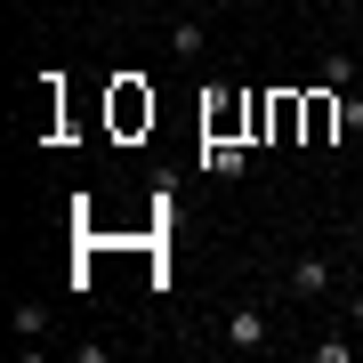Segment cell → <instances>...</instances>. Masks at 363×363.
<instances>
[{"label": "cell", "instance_id": "1", "mask_svg": "<svg viewBox=\"0 0 363 363\" xmlns=\"http://www.w3.org/2000/svg\"><path fill=\"white\" fill-rule=\"evenodd\" d=\"M331 283H339V267L323 259V250H298V259L283 267V291H291V298H323Z\"/></svg>", "mask_w": 363, "mask_h": 363}, {"label": "cell", "instance_id": "2", "mask_svg": "<svg viewBox=\"0 0 363 363\" xmlns=\"http://www.w3.org/2000/svg\"><path fill=\"white\" fill-rule=\"evenodd\" d=\"M259 113V97H234V89H218L202 105V138H242V121Z\"/></svg>", "mask_w": 363, "mask_h": 363}, {"label": "cell", "instance_id": "3", "mask_svg": "<svg viewBox=\"0 0 363 363\" xmlns=\"http://www.w3.org/2000/svg\"><path fill=\"white\" fill-rule=\"evenodd\" d=\"M226 347L234 355H259L267 347V307H259V298H242V307L226 315Z\"/></svg>", "mask_w": 363, "mask_h": 363}, {"label": "cell", "instance_id": "4", "mask_svg": "<svg viewBox=\"0 0 363 363\" xmlns=\"http://www.w3.org/2000/svg\"><path fill=\"white\" fill-rule=\"evenodd\" d=\"M339 138V89H315L307 97V145H331Z\"/></svg>", "mask_w": 363, "mask_h": 363}, {"label": "cell", "instance_id": "5", "mask_svg": "<svg viewBox=\"0 0 363 363\" xmlns=\"http://www.w3.org/2000/svg\"><path fill=\"white\" fill-rule=\"evenodd\" d=\"M242 138H202V169H210V178H242Z\"/></svg>", "mask_w": 363, "mask_h": 363}, {"label": "cell", "instance_id": "6", "mask_svg": "<svg viewBox=\"0 0 363 363\" xmlns=\"http://www.w3.org/2000/svg\"><path fill=\"white\" fill-rule=\"evenodd\" d=\"M138 121H154V97H145L138 81H121L113 89V130H138Z\"/></svg>", "mask_w": 363, "mask_h": 363}, {"label": "cell", "instance_id": "7", "mask_svg": "<svg viewBox=\"0 0 363 363\" xmlns=\"http://www.w3.org/2000/svg\"><path fill=\"white\" fill-rule=\"evenodd\" d=\"M169 49H178L186 65H194V57H202V25H194V16H178V25H169Z\"/></svg>", "mask_w": 363, "mask_h": 363}, {"label": "cell", "instance_id": "8", "mask_svg": "<svg viewBox=\"0 0 363 363\" xmlns=\"http://www.w3.org/2000/svg\"><path fill=\"white\" fill-rule=\"evenodd\" d=\"M40 331H49V307H33V298H25V307H16V339H25V347H33Z\"/></svg>", "mask_w": 363, "mask_h": 363}, {"label": "cell", "instance_id": "9", "mask_svg": "<svg viewBox=\"0 0 363 363\" xmlns=\"http://www.w3.org/2000/svg\"><path fill=\"white\" fill-rule=\"evenodd\" d=\"M347 81H355V57L331 49V57H323V89H347Z\"/></svg>", "mask_w": 363, "mask_h": 363}, {"label": "cell", "instance_id": "10", "mask_svg": "<svg viewBox=\"0 0 363 363\" xmlns=\"http://www.w3.org/2000/svg\"><path fill=\"white\" fill-rule=\"evenodd\" d=\"M339 130L363 138V97H355V89H339Z\"/></svg>", "mask_w": 363, "mask_h": 363}, {"label": "cell", "instance_id": "11", "mask_svg": "<svg viewBox=\"0 0 363 363\" xmlns=\"http://www.w3.org/2000/svg\"><path fill=\"white\" fill-rule=\"evenodd\" d=\"M347 355H355V339H339V331H331V339H315V363H347Z\"/></svg>", "mask_w": 363, "mask_h": 363}, {"label": "cell", "instance_id": "12", "mask_svg": "<svg viewBox=\"0 0 363 363\" xmlns=\"http://www.w3.org/2000/svg\"><path fill=\"white\" fill-rule=\"evenodd\" d=\"M347 323H355V331H363V291H355V298H347Z\"/></svg>", "mask_w": 363, "mask_h": 363}, {"label": "cell", "instance_id": "13", "mask_svg": "<svg viewBox=\"0 0 363 363\" xmlns=\"http://www.w3.org/2000/svg\"><path fill=\"white\" fill-rule=\"evenodd\" d=\"M355 267H363V226H355Z\"/></svg>", "mask_w": 363, "mask_h": 363}, {"label": "cell", "instance_id": "14", "mask_svg": "<svg viewBox=\"0 0 363 363\" xmlns=\"http://www.w3.org/2000/svg\"><path fill=\"white\" fill-rule=\"evenodd\" d=\"M331 9H363V0H331Z\"/></svg>", "mask_w": 363, "mask_h": 363}]
</instances>
